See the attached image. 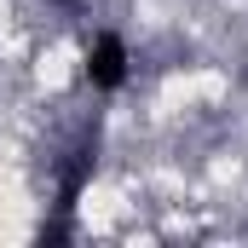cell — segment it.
Instances as JSON below:
<instances>
[{
  "label": "cell",
  "mask_w": 248,
  "mask_h": 248,
  "mask_svg": "<svg viewBox=\"0 0 248 248\" xmlns=\"http://www.w3.org/2000/svg\"><path fill=\"white\" fill-rule=\"evenodd\" d=\"M87 81L98 87V93H116L127 81V46L122 35H98L93 46H87Z\"/></svg>",
  "instance_id": "cell-1"
},
{
  "label": "cell",
  "mask_w": 248,
  "mask_h": 248,
  "mask_svg": "<svg viewBox=\"0 0 248 248\" xmlns=\"http://www.w3.org/2000/svg\"><path fill=\"white\" fill-rule=\"evenodd\" d=\"M93 156H98V139H87V144L69 156V168H63V185H58V225L46 231L52 243L63 237V219H69V208L81 202V185H87V173H93Z\"/></svg>",
  "instance_id": "cell-2"
},
{
  "label": "cell",
  "mask_w": 248,
  "mask_h": 248,
  "mask_svg": "<svg viewBox=\"0 0 248 248\" xmlns=\"http://www.w3.org/2000/svg\"><path fill=\"white\" fill-rule=\"evenodd\" d=\"M58 6H75V0H58Z\"/></svg>",
  "instance_id": "cell-3"
}]
</instances>
